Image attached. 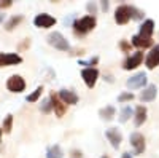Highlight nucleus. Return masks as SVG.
<instances>
[{"label":"nucleus","instance_id":"f257e3e1","mask_svg":"<svg viewBox=\"0 0 159 158\" xmlns=\"http://www.w3.org/2000/svg\"><path fill=\"white\" fill-rule=\"evenodd\" d=\"M96 24H97L96 16H83L80 19H75V22L72 24V27H73L76 35H86L88 32H91L92 29L96 27Z\"/></svg>","mask_w":159,"mask_h":158},{"label":"nucleus","instance_id":"f03ea898","mask_svg":"<svg viewBox=\"0 0 159 158\" xmlns=\"http://www.w3.org/2000/svg\"><path fill=\"white\" fill-rule=\"evenodd\" d=\"M46 40L51 46H54L56 50L59 51H69L70 50V43L69 40L65 38L61 32H51L48 37H46Z\"/></svg>","mask_w":159,"mask_h":158},{"label":"nucleus","instance_id":"7ed1b4c3","mask_svg":"<svg viewBox=\"0 0 159 158\" xmlns=\"http://www.w3.org/2000/svg\"><path fill=\"white\" fill-rule=\"evenodd\" d=\"M132 7V5H130ZM129 5H119L115 11V21L116 24H127L132 19V10Z\"/></svg>","mask_w":159,"mask_h":158},{"label":"nucleus","instance_id":"20e7f679","mask_svg":"<svg viewBox=\"0 0 159 158\" xmlns=\"http://www.w3.org/2000/svg\"><path fill=\"white\" fill-rule=\"evenodd\" d=\"M7 89L11 93H22L25 89V82L21 75H11L7 80Z\"/></svg>","mask_w":159,"mask_h":158},{"label":"nucleus","instance_id":"39448f33","mask_svg":"<svg viewBox=\"0 0 159 158\" xmlns=\"http://www.w3.org/2000/svg\"><path fill=\"white\" fill-rule=\"evenodd\" d=\"M81 78L88 88H94L99 80V70L96 67H86L81 70Z\"/></svg>","mask_w":159,"mask_h":158},{"label":"nucleus","instance_id":"423d86ee","mask_svg":"<svg viewBox=\"0 0 159 158\" xmlns=\"http://www.w3.org/2000/svg\"><path fill=\"white\" fill-rule=\"evenodd\" d=\"M34 24L40 29H48V27H52L56 24V18H52L48 13H40L34 18Z\"/></svg>","mask_w":159,"mask_h":158},{"label":"nucleus","instance_id":"0eeeda50","mask_svg":"<svg viewBox=\"0 0 159 158\" xmlns=\"http://www.w3.org/2000/svg\"><path fill=\"white\" fill-rule=\"evenodd\" d=\"M147 82H148L147 74H145V72H139L135 75H132L129 80L126 82V85H127L129 89H139V88H143L145 85H147Z\"/></svg>","mask_w":159,"mask_h":158},{"label":"nucleus","instance_id":"6e6552de","mask_svg":"<svg viewBox=\"0 0 159 158\" xmlns=\"http://www.w3.org/2000/svg\"><path fill=\"white\" fill-rule=\"evenodd\" d=\"M22 58L18 53H0V67H8V65L21 64Z\"/></svg>","mask_w":159,"mask_h":158},{"label":"nucleus","instance_id":"1a4fd4ad","mask_svg":"<svg viewBox=\"0 0 159 158\" xmlns=\"http://www.w3.org/2000/svg\"><path fill=\"white\" fill-rule=\"evenodd\" d=\"M49 101H51L52 110H54L56 117H59V118H61V117H64V115H65V112H67V105H65V104L61 101L59 94L51 93V94H49Z\"/></svg>","mask_w":159,"mask_h":158},{"label":"nucleus","instance_id":"9d476101","mask_svg":"<svg viewBox=\"0 0 159 158\" xmlns=\"http://www.w3.org/2000/svg\"><path fill=\"white\" fill-rule=\"evenodd\" d=\"M143 61V53L142 51H135V53H132V55L124 61L123 64V69L124 70H132V69H137L139 65L142 64Z\"/></svg>","mask_w":159,"mask_h":158},{"label":"nucleus","instance_id":"9b49d317","mask_svg":"<svg viewBox=\"0 0 159 158\" xmlns=\"http://www.w3.org/2000/svg\"><path fill=\"white\" fill-rule=\"evenodd\" d=\"M130 146L134 147V153L135 155H142L145 152V137L140 133H132L130 134Z\"/></svg>","mask_w":159,"mask_h":158},{"label":"nucleus","instance_id":"f8f14e48","mask_svg":"<svg viewBox=\"0 0 159 158\" xmlns=\"http://www.w3.org/2000/svg\"><path fill=\"white\" fill-rule=\"evenodd\" d=\"M105 136H107L108 142L111 144V147L113 149H118L119 146H121V142H123V134H121V131H119L118 128H110L105 131Z\"/></svg>","mask_w":159,"mask_h":158},{"label":"nucleus","instance_id":"ddd939ff","mask_svg":"<svg viewBox=\"0 0 159 158\" xmlns=\"http://www.w3.org/2000/svg\"><path fill=\"white\" fill-rule=\"evenodd\" d=\"M145 65H147V69L153 70L156 65H159V43L154 45L151 48V51L148 53L147 59H145Z\"/></svg>","mask_w":159,"mask_h":158},{"label":"nucleus","instance_id":"4468645a","mask_svg":"<svg viewBox=\"0 0 159 158\" xmlns=\"http://www.w3.org/2000/svg\"><path fill=\"white\" fill-rule=\"evenodd\" d=\"M59 98H61V101H62L65 105H75V104L78 102V94L75 93V91H72V89L62 88V89L59 91Z\"/></svg>","mask_w":159,"mask_h":158},{"label":"nucleus","instance_id":"2eb2a0df","mask_svg":"<svg viewBox=\"0 0 159 158\" xmlns=\"http://www.w3.org/2000/svg\"><path fill=\"white\" fill-rule=\"evenodd\" d=\"M156 96H157V88H156V85H148L147 88L142 91L140 101H142V102H151V101L156 99Z\"/></svg>","mask_w":159,"mask_h":158},{"label":"nucleus","instance_id":"dca6fc26","mask_svg":"<svg viewBox=\"0 0 159 158\" xmlns=\"http://www.w3.org/2000/svg\"><path fill=\"white\" fill-rule=\"evenodd\" d=\"M147 115H148L147 107H145V105H139V107L134 110V125L137 128L142 126L145 122H147Z\"/></svg>","mask_w":159,"mask_h":158},{"label":"nucleus","instance_id":"f3484780","mask_svg":"<svg viewBox=\"0 0 159 158\" xmlns=\"http://www.w3.org/2000/svg\"><path fill=\"white\" fill-rule=\"evenodd\" d=\"M132 45H134L135 48H139V50H145V48H150V46H153V38H147V37H142V35H134L132 37Z\"/></svg>","mask_w":159,"mask_h":158},{"label":"nucleus","instance_id":"a211bd4d","mask_svg":"<svg viewBox=\"0 0 159 158\" xmlns=\"http://www.w3.org/2000/svg\"><path fill=\"white\" fill-rule=\"evenodd\" d=\"M153 32H154V21H153V19L143 21V24L140 26V32H139V35L147 37V38H153Z\"/></svg>","mask_w":159,"mask_h":158},{"label":"nucleus","instance_id":"6ab92c4d","mask_svg":"<svg viewBox=\"0 0 159 158\" xmlns=\"http://www.w3.org/2000/svg\"><path fill=\"white\" fill-rule=\"evenodd\" d=\"M115 113H116V109L113 107V105H105L103 109H100L99 110V115H100V118L102 120H111V118L115 117Z\"/></svg>","mask_w":159,"mask_h":158},{"label":"nucleus","instance_id":"aec40b11","mask_svg":"<svg viewBox=\"0 0 159 158\" xmlns=\"http://www.w3.org/2000/svg\"><path fill=\"white\" fill-rule=\"evenodd\" d=\"M46 158H64V152L59 144H54L46 150Z\"/></svg>","mask_w":159,"mask_h":158},{"label":"nucleus","instance_id":"412c9836","mask_svg":"<svg viewBox=\"0 0 159 158\" xmlns=\"http://www.w3.org/2000/svg\"><path fill=\"white\" fill-rule=\"evenodd\" d=\"M22 19H24V18H22L21 15H16V16H11V18L8 19V22L5 24V29H7V31H13V29H15L16 26H18V24H19V22L22 21Z\"/></svg>","mask_w":159,"mask_h":158},{"label":"nucleus","instance_id":"4be33fe9","mask_svg":"<svg viewBox=\"0 0 159 158\" xmlns=\"http://www.w3.org/2000/svg\"><path fill=\"white\" fill-rule=\"evenodd\" d=\"M11 129H13V115L8 113L7 118L3 120V125H2V133L10 134V133H11Z\"/></svg>","mask_w":159,"mask_h":158},{"label":"nucleus","instance_id":"5701e85b","mask_svg":"<svg viewBox=\"0 0 159 158\" xmlns=\"http://www.w3.org/2000/svg\"><path fill=\"white\" fill-rule=\"evenodd\" d=\"M132 115H134V110L130 109V105H126V107L121 110V113H119V122H121V123H126Z\"/></svg>","mask_w":159,"mask_h":158},{"label":"nucleus","instance_id":"b1692460","mask_svg":"<svg viewBox=\"0 0 159 158\" xmlns=\"http://www.w3.org/2000/svg\"><path fill=\"white\" fill-rule=\"evenodd\" d=\"M42 93H43V86H38L32 94H29L27 98H25V101H27V102H37V101H38V98L42 96Z\"/></svg>","mask_w":159,"mask_h":158},{"label":"nucleus","instance_id":"393cba45","mask_svg":"<svg viewBox=\"0 0 159 158\" xmlns=\"http://www.w3.org/2000/svg\"><path fill=\"white\" fill-rule=\"evenodd\" d=\"M134 99V94L130 93V91H124V93H121L118 96V102H129Z\"/></svg>","mask_w":159,"mask_h":158},{"label":"nucleus","instance_id":"a878e982","mask_svg":"<svg viewBox=\"0 0 159 158\" xmlns=\"http://www.w3.org/2000/svg\"><path fill=\"white\" fill-rule=\"evenodd\" d=\"M51 109H52L51 101H49V99H45V101L42 102V112H43V113H49Z\"/></svg>","mask_w":159,"mask_h":158},{"label":"nucleus","instance_id":"bb28decb","mask_svg":"<svg viewBox=\"0 0 159 158\" xmlns=\"http://www.w3.org/2000/svg\"><path fill=\"white\" fill-rule=\"evenodd\" d=\"M130 10H132V19H143V11H140L135 7H130Z\"/></svg>","mask_w":159,"mask_h":158},{"label":"nucleus","instance_id":"cd10ccee","mask_svg":"<svg viewBox=\"0 0 159 158\" xmlns=\"http://www.w3.org/2000/svg\"><path fill=\"white\" fill-rule=\"evenodd\" d=\"M97 62H99V58L94 56V58L89 59V61H80V65H96Z\"/></svg>","mask_w":159,"mask_h":158},{"label":"nucleus","instance_id":"c85d7f7f","mask_svg":"<svg viewBox=\"0 0 159 158\" xmlns=\"http://www.w3.org/2000/svg\"><path fill=\"white\" fill-rule=\"evenodd\" d=\"M86 8H88V11L91 13L92 16H94L96 13H97V5H96V3H88V5H86Z\"/></svg>","mask_w":159,"mask_h":158},{"label":"nucleus","instance_id":"c756f323","mask_svg":"<svg viewBox=\"0 0 159 158\" xmlns=\"http://www.w3.org/2000/svg\"><path fill=\"white\" fill-rule=\"evenodd\" d=\"M119 48H121L124 53H129V51H130V45H129L126 40H121V43H119Z\"/></svg>","mask_w":159,"mask_h":158},{"label":"nucleus","instance_id":"7c9ffc66","mask_svg":"<svg viewBox=\"0 0 159 158\" xmlns=\"http://www.w3.org/2000/svg\"><path fill=\"white\" fill-rule=\"evenodd\" d=\"M11 7V0H7V2H0V8H8Z\"/></svg>","mask_w":159,"mask_h":158},{"label":"nucleus","instance_id":"2f4dec72","mask_svg":"<svg viewBox=\"0 0 159 158\" xmlns=\"http://www.w3.org/2000/svg\"><path fill=\"white\" fill-rule=\"evenodd\" d=\"M72 156L73 158H81L83 155H81V152H78V150H72Z\"/></svg>","mask_w":159,"mask_h":158},{"label":"nucleus","instance_id":"473e14b6","mask_svg":"<svg viewBox=\"0 0 159 158\" xmlns=\"http://www.w3.org/2000/svg\"><path fill=\"white\" fill-rule=\"evenodd\" d=\"M100 7H102V10H103V11H107V10L110 8V3H108V2H102V3H100Z\"/></svg>","mask_w":159,"mask_h":158},{"label":"nucleus","instance_id":"72a5a7b5","mask_svg":"<svg viewBox=\"0 0 159 158\" xmlns=\"http://www.w3.org/2000/svg\"><path fill=\"white\" fill-rule=\"evenodd\" d=\"M121 158H132V155L126 152V153H123V155H121Z\"/></svg>","mask_w":159,"mask_h":158},{"label":"nucleus","instance_id":"f704fd0d","mask_svg":"<svg viewBox=\"0 0 159 158\" xmlns=\"http://www.w3.org/2000/svg\"><path fill=\"white\" fill-rule=\"evenodd\" d=\"M3 18H5V15H3V13H0V22L3 21Z\"/></svg>","mask_w":159,"mask_h":158},{"label":"nucleus","instance_id":"c9c22d12","mask_svg":"<svg viewBox=\"0 0 159 158\" xmlns=\"http://www.w3.org/2000/svg\"><path fill=\"white\" fill-rule=\"evenodd\" d=\"M2 134H3V133H2V128H0V139H2Z\"/></svg>","mask_w":159,"mask_h":158},{"label":"nucleus","instance_id":"e433bc0d","mask_svg":"<svg viewBox=\"0 0 159 158\" xmlns=\"http://www.w3.org/2000/svg\"><path fill=\"white\" fill-rule=\"evenodd\" d=\"M102 158H107V156H102Z\"/></svg>","mask_w":159,"mask_h":158}]
</instances>
